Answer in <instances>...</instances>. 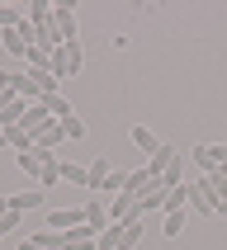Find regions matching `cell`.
<instances>
[{"instance_id":"cell-1","label":"cell","mask_w":227,"mask_h":250,"mask_svg":"<svg viewBox=\"0 0 227 250\" xmlns=\"http://www.w3.org/2000/svg\"><path fill=\"white\" fill-rule=\"evenodd\" d=\"M52 24H57V33H62V47H67V42H81V24H76V5H71V0H57L52 5Z\"/></svg>"},{"instance_id":"cell-2","label":"cell","mask_w":227,"mask_h":250,"mask_svg":"<svg viewBox=\"0 0 227 250\" xmlns=\"http://www.w3.org/2000/svg\"><path fill=\"white\" fill-rule=\"evenodd\" d=\"M109 222H114V217H109V198H104V194H90V198H85V227L99 236Z\"/></svg>"},{"instance_id":"cell-3","label":"cell","mask_w":227,"mask_h":250,"mask_svg":"<svg viewBox=\"0 0 227 250\" xmlns=\"http://www.w3.org/2000/svg\"><path fill=\"white\" fill-rule=\"evenodd\" d=\"M189 208L204 212V217H218V198L208 194V180H194V184H189Z\"/></svg>"},{"instance_id":"cell-4","label":"cell","mask_w":227,"mask_h":250,"mask_svg":"<svg viewBox=\"0 0 227 250\" xmlns=\"http://www.w3.org/2000/svg\"><path fill=\"white\" fill-rule=\"evenodd\" d=\"M43 222L52 227V231H76V227L85 222V203H81V208H57V212H47Z\"/></svg>"},{"instance_id":"cell-5","label":"cell","mask_w":227,"mask_h":250,"mask_svg":"<svg viewBox=\"0 0 227 250\" xmlns=\"http://www.w3.org/2000/svg\"><path fill=\"white\" fill-rule=\"evenodd\" d=\"M62 250H99V236L81 222L76 231H62Z\"/></svg>"},{"instance_id":"cell-6","label":"cell","mask_w":227,"mask_h":250,"mask_svg":"<svg viewBox=\"0 0 227 250\" xmlns=\"http://www.w3.org/2000/svg\"><path fill=\"white\" fill-rule=\"evenodd\" d=\"M175 156H180V151L161 142V146H156V151L147 156V175H152V180H161V175H166V170H170V161H175Z\"/></svg>"},{"instance_id":"cell-7","label":"cell","mask_w":227,"mask_h":250,"mask_svg":"<svg viewBox=\"0 0 227 250\" xmlns=\"http://www.w3.org/2000/svg\"><path fill=\"white\" fill-rule=\"evenodd\" d=\"M85 170H90V175H85V189H95V194H104V180H109V156H95V161H90V166H85Z\"/></svg>"},{"instance_id":"cell-8","label":"cell","mask_w":227,"mask_h":250,"mask_svg":"<svg viewBox=\"0 0 227 250\" xmlns=\"http://www.w3.org/2000/svg\"><path fill=\"white\" fill-rule=\"evenodd\" d=\"M47 123H57V118H47V109H43V104H28V113H24V123H19V127H24L28 137H38Z\"/></svg>"},{"instance_id":"cell-9","label":"cell","mask_w":227,"mask_h":250,"mask_svg":"<svg viewBox=\"0 0 227 250\" xmlns=\"http://www.w3.org/2000/svg\"><path fill=\"white\" fill-rule=\"evenodd\" d=\"M43 208V189H24V194H10V212H38Z\"/></svg>"},{"instance_id":"cell-10","label":"cell","mask_w":227,"mask_h":250,"mask_svg":"<svg viewBox=\"0 0 227 250\" xmlns=\"http://www.w3.org/2000/svg\"><path fill=\"white\" fill-rule=\"evenodd\" d=\"M24 113H28V99H19V95H14L10 104L0 109V127H19V123H24Z\"/></svg>"},{"instance_id":"cell-11","label":"cell","mask_w":227,"mask_h":250,"mask_svg":"<svg viewBox=\"0 0 227 250\" xmlns=\"http://www.w3.org/2000/svg\"><path fill=\"white\" fill-rule=\"evenodd\" d=\"M62 137H67V132H62V123H47V127L38 132V137H33V151H52V146H57Z\"/></svg>"},{"instance_id":"cell-12","label":"cell","mask_w":227,"mask_h":250,"mask_svg":"<svg viewBox=\"0 0 227 250\" xmlns=\"http://www.w3.org/2000/svg\"><path fill=\"white\" fill-rule=\"evenodd\" d=\"M142 236H147V217H133V222H123V246H118V250H133Z\"/></svg>"},{"instance_id":"cell-13","label":"cell","mask_w":227,"mask_h":250,"mask_svg":"<svg viewBox=\"0 0 227 250\" xmlns=\"http://www.w3.org/2000/svg\"><path fill=\"white\" fill-rule=\"evenodd\" d=\"M128 137H133V146H137V151H147V156H152L156 151V146H161V142H156V132H152V127H133V132H128Z\"/></svg>"},{"instance_id":"cell-14","label":"cell","mask_w":227,"mask_h":250,"mask_svg":"<svg viewBox=\"0 0 227 250\" xmlns=\"http://www.w3.org/2000/svg\"><path fill=\"white\" fill-rule=\"evenodd\" d=\"M5 146H14V151L24 156V151H33V137H28L24 127H5Z\"/></svg>"},{"instance_id":"cell-15","label":"cell","mask_w":227,"mask_h":250,"mask_svg":"<svg viewBox=\"0 0 227 250\" xmlns=\"http://www.w3.org/2000/svg\"><path fill=\"white\" fill-rule=\"evenodd\" d=\"M38 104H43V109H47V118H57V123H62L67 113H76V109H71V104H67V99H62V95H47V99H38Z\"/></svg>"},{"instance_id":"cell-16","label":"cell","mask_w":227,"mask_h":250,"mask_svg":"<svg viewBox=\"0 0 227 250\" xmlns=\"http://www.w3.org/2000/svg\"><path fill=\"white\" fill-rule=\"evenodd\" d=\"M118 246H123V222H109L99 231V250H118Z\"/></svg>"},{"instance_id":"cell-17","label":"cell","mask_w":227,"mask_h":250,"mask_svg":"<svg viewBox=\"0 0 227 250\" xmlns=\"http://www.w3.org/2000/svg\"><path fill=\"white\" fill-rule=\"evenodd\" d=\"M161 184H166V189H180V184H184V151L170 161V170L161 175Z\"/></svg>"},{"instance_id":"cell-18","label":"cell","mask_w":227,"mask_h":250,"mask_svg":"<svg viewBox=\"0 0 227 250\" xmlns=\"http://www.w3.org/2000/svg\"><path fill=\"white\" fill-rule=\"evenodd\" d=\"M180 231H184V212H161V236L175 241Z\"/></svg>"},{"instance_id":"cell-19","label":"cell","mask_w":227,"mask_h":250,"mask_svg":"<svg viewBox=\"0 0 227 250\" xmlns=\"http://www.w3.org/2000/svg\"><path fill=\"white\" fill-rule=\"evenodd\" d=\"M52 76H57V81L76 76V71H71V57H67V47H57V52H52Z\"/></svg>"},{"instance_id":"cell-20","label":"cell","mask_w":227,"mask_h":250,"mask_svg":"<svg viewBox=\"0 0 227 250\" xmlns=\"http://www.w3.org/2000/svg\"><path fill=\"white\" fill-rule=\"evenodd\" d=\"M85 175H90L85 166H76V161H62V180H67V184H81V189H85Z\"/></svg>"},{"instance_id":"cell-21","label":"cell","mask_w":227,"mask_h":250,"mask_svg":"<svg viewBox=\"0 0 227 250\" xmlns=\"http://www.w3.org/2000/svg\"><path fill=\"white\" fill-rule=\"evenodd\" d=\"M14 95H19V76H5V71H0V109H5Z\"/></svg>"},{"instance_id":"cell-22","label":"cell","mask_w":227,"mask_h":250,"mask_svg":"<svg viewBox=\"0 0 227 250\" xmlns=\"http://www.w3.org/2000/svg\"><path fill=\"white\" fill-rule=\"evenodd\" d=\"M62 132H67L71 142H81V137H85V118H76V113H67V118H62Z\"/></svg>"},{"instance_id":"cell-23","label":"cell","mask_w":227,"mask_h":250,"mask_svg":"<svg viewBox=\"0 0 227 250\" xmlns=\"http://www.w3.org/2000/svg\"><path fill=\"white\" fill-rule=\"evenodd\" d=\"M28 19H33V24H52V5H47V0H33V5H28Z\"/></svg>"},{"instance_id":"cell-24","label":"cell","mask_w":227,"mask_h":250,"mask_svg":"<svg viewBox=\"0 0 227 250\" xmlns=\"http://www.w3.org/2000/svg\"><path fill=\"white\" fill-rule=\"evenodd\" d=\"M147 184H152V175H147V166H142V170H128V194H142Z\"/></svg>"},{"instance_id":"cell-25","label":"cell","mask_w":227,"mask_h":250,"mask_svg":"<svg viewBox=\"0 0 227 250\" xmlns=\"http://www.w3.org/2000/svg\"><path fill=\"white\" fill-rule=\"evenodd\" d=\"M24 24V14L14 10V5H0V33H5V28H19Z\"/></svg>"},{"instance_id":"cell-26","label":"cell","mask_w":227,"mask_h":250,"mask_svg":"<svg viewBox=\"0 0 227 250\" xmlns=\"http://www.w3.org/2000/svg\"><path fill=\"white\" fill-rule=\"evenodd\" d=\"M19 170L38 180V170H43V156H38V151H24V156H19Z\"/></svg>"},{"instance_id":"cell-27","label":"cell","mask_w":227,"mask_h":250,"mask_svg":"<svg viewBox=\"0 0 227 250\" xmlns=\"http://www.w3.org/2000/svg\"><path fill=\"white\" fill-rule=\"evenodd\" d=\"M14 227H19V212H5V222H0V236H10Z\"/></svg>"},{"instance_id":"cell-28","label":"cell","mask_w":227,"mask_h":250,"mask_svg":"<svg viewBox=\"0 0 227 250\" xmlns=\"http://www.w3.org/2000/svg\"><path fill=\"white\" fill-rule=\"evenodd\" d=\"M19 250H43V246H38L33 236H28V241H19Z\"/></svg>"},{"instance_id":"cell-29","label":"cell","mask_w":227,"mask_h":250,"mask_svg":"<svg viewBox=\"0 0 227 250\" xmlns=\"http://www.w3.org/2000/svg\"><path fill=\"white\" fill-rule=\"evenodd\" d=\"M218 217H227V198H218Z\"/></svg>"},{"instance_id":"cell-30","label":"cell","mask_w":227,"mask_h":250,"mask_svg":"<svg viewBox=\"0 0 227 250\" xmlns=\"http://www.w3.org/2000/svg\"><path fill=\"white\" fill-rule=\"evenodd\" d=\"M0 146H5V127H0Z\"/></svg>"},{"instance_id":"cell-31","label":"cell","mask_w":227,"mask_h":250,"mask_svg":"<svg viewBox=\"0 0 227 250\" xmlns=\"http://www.w3.org/2000/svg\"><path fill=\"white\" fill-rule=\"evenodd\" d=\"M223 175H227V166H223Z\"/></svg>"}]
</instances>
